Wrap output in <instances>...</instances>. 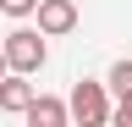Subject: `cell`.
I'll use <instances>...</instances> for the list:
<instances>
[{"instance_id": "cell-1", "label": "cell", "mask_w": 132, "mask_h": 127, "mask_svg": "<svg viewBox=\"0 0 132 127\" xmlns=\"http://www.w3.org/2000/svg\"><path fill=\"white\" fill-rule=\"evenodd\" d=\"M0 55H6V66H11V72H28V77H33V72L50 61V44H44L39 28H11L6 44H0Z\"/></svg>"}, {"instance_id": "cell-2", "label": "cell", "mask_w": 132, "mask_h": 127, "mask_svg": "<svg viewBox=\"0 0 132 127\" xmlns=\"http://www.w3.org/2000/svg\"><path fill=\"white\" fill-rule=\"evenodd\" d=\"M66 116L82 122V127H105L110 122V88L94 83V77H82V83L72 88V100H66Z\"/></svg>"}, {"instance_id": "cell-3", "label": "cell", "mask_w": 132, "mask_h": 127, "mask_svg": "<svg viewBox=\"0 0 132 127\" xmlns=\"http://www.w3.org/2000/svg\"><path fill=\"white\" fill-rule=\"evenodd\" d=\"M33 17H39V33L44 39H66L77 28V6H72V0H39Z\"/></svg>"}, {"instance_id": "cell-4", "label": "cell", "mask_w": 132, "mask_h": 127, "mask_svg": "<svg viewBox=\"0 0 132 127\" xmlns=\"http://www.w3.org/2000/svg\"><path fill=\"white\" fill-rule=\"evenodd\" d=\"M28 100H33L28 72H6V77H0V110H6V116H22V110H28Z\"/></svg>"}, {"instance_id": "cell-5", "label": "cell", "mask_w": 132, "mask_h": 127, "mask_svg": "<svg viewBox=\"0 0 132 127\" xmlns=\"http://www.w3.org/2000/svg\"><path fill=\"white\" fill-rule=\"evenodd\" d=\"M22 116L33 127H66V122H72V116H66V100H55V94H33Z\"/></svg>"}, {"instance_id": "cell-6", "label": "cell", "mask_w": 132, "mask_h": 127, "mask_svg": "<svg viewBox=\"0 0 132 127\" xmlns=\"http://www.w3.org/2000/svg\"><path fill=\"white\" fill-rule=\"evenodd\" d=\"M105 88L116 94V100H121V94H132V61H127V55H121V61L105 72Z\"/></svg>"}, {"instance_id": "cell-7", "label": "cell", "mask_w": 132, "mask_h": 127, "mask_svg": "<svg viewBox=\"0 0 132 127\" xmlns=\"http://www.w3.org/2000/svg\"><path fill=\"white\" fill-rule=\"evenodd\" d=\"M110 122L116 127H132V94H121V100L110 105Z\"/></svg>"}, {"instance_id": "cell-8", "label": "cell", "mask_w": 132, "mask_h": 127, "mask_svg": "<svg viewBox=\"0 0 132 127\" xmlns=\"http://www.w3.org/2000/svg\"><path fill=\"white\" fill-rule=\"evenodd\" d=\"M33 6H39V0H0V11H6V17H16V22L33 17Z\"/></svg>"}, {"instance_id": "cell-9", "label": "cell", "mask_w": 132, "mask_h": 127, "mask_svg": "<svg viewBox=\"0 0 132 127\" xmlns=\"http://www.w3.org/2000/svg\"><path fill=\"white\" fill-rule=\"evenodd\" d=\"M6 72H11V66H6V55H0V77H6Z\"/></svg>"}]
</instances>
